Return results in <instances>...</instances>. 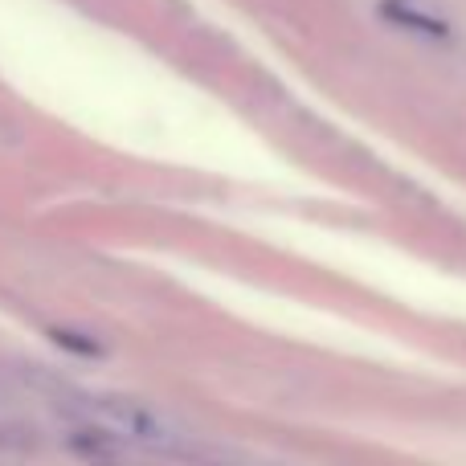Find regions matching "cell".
<instances>
[{"instance_id": "1", "label": "cell", "mask_w": 466, "mask_h": 466, "mask_svg": "<svg viewBox=\"0 0 466 466\" xmlns=\"http://www.w3.org/2000/svg\"><path fill=\"white\" fill-rule=\"evenodd\" d=\"M380 21H389L393 29L418 33L426 41H451V21H442L438 13H430L418 0H377Z\"/></svg>"}, {"instance_id": "2", "label": "cell", "mask_w": 466, "mask_h": 466, "mask_svg": "<svg viewBox=\"0 0 466 466\" xmlns=\"http://www.w3.org/2000/svg\"><path fill=\"white\" fill-rule=\"evenodd\" d=\"M49 339H54L57 348H66V352H74V356H103V344H98L95 336H82V331H70V328H54Z\"/></svg>"}]
</instances>
